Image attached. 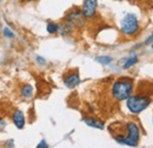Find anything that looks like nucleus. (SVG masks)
I'll return each instance as SVG.
<instances>
[{
    "label": "nucleus",
    "mask_w": 153,
    "mask_h": 148,
    "mask_svg": "<svg viewBox=\"0 0 153 148\" xmlns=\"http://www.w3.org/2000/svg\"><path fill=\"white\" fill-rule=\"evenodd\" d=\"M2 34L6 38H8V39H13V38H14V33H13L8 27H5V28L2 30Z\"/></svg>",
    "instance_id": "2eb2a0df"
},
{
    "label": "nucleus",
    "mask_w": 153,
    "mask_h": 148,
    "mask_svg": "<svg viewBox=\"0 0 153 148\" xmlns=\"http://www.w3.org/2000/svg\"><path fill=\"white\" fill-rule=\"evenodd\" d=\"M126 100H127L126 105H127L128 111L133 114H138V113L143 112L152 101V99L147 94H137L133 96L130 95Z\"/></svg>",
    "instance_id": "f03ea898"
},
{
    "label": "nucleus",
    "mask_w": 153,
    "mask_h": 148,
    "mask_svg": "<svg viewBox=\"0 0 153 148\" xmlns=\"http://www.w3.org/2000/svg\"><path fill=\"white\" fill-rule=\"evenodd\" d=\"M98 0H85L82 6V14L86 18H93L96 14Z\"/></svg>",
    "instance_id": "39448f33"
},
{
    "label": "nucleus",
    "mask_w": 153,
    "mask_h": 148,
    "mask_svg": "<svg viewBox=\"0 0 153 148\" xmlns=\"http://www.w3.org/2000/svg\"><path fill=\"white\" fill-rule=\"evenodd\" d=\"M137 62H138V56L133 54L131 58H128V59H127L126 64L124 65V68H125V70H126V68H130V67H132L133 65H135Z\"/></svg>",
    "instance_id": "f8f14e48"
},
{
    "label": "nucleus",
    "mask_w": 153,
    "mask_h": 148,
    "mask_svg": "<svg viewBox=\"0 0 153 148\" xmlns=\"http://www.w3.org/2000/svg\"><path fill=\"white\" fill-rule=\"evenodd\" d=\"M20 94H21L22 98H26V99L31 98V96L33 95V87H32L31 85H25V86H22V88H21V91H20Z\"/></svg>",
    "instance_id": "9b49d317"
},
{
    "label": "nucleus",
    "mask_w": 153,
    "mask_h": 148,
    "mask_svg": "<svg viewBox=\"0 0 153 148\" xmlns=\"http://www.w3.org/2000/svg\"><path fill=\"white\" fill-rule=\"evenodd\" d=\"M72 28H73V26H72L68 21H66V22H62V24L58 25V32H59L60 34H62V36L71 33V32H72Z\"/></svg>",
    "instance_id": "9d476101"
},
{
    "label": "nucleus",
    "mask_w": 153,
    "mask_h": 148,
    "mask_svg": "<svg viewBox=\"0 0 153 148\" xmlns=\"http://www.w3.org/2000/svg\"><path fill=\"white\" fill-rule=\"evenodd\" d=\"M12 120H13V124L16 125V127L18 130H22L25 127V114L19 110H17L13 113Z\"/></svg>",
    "instance_id": "6e6552de"
},
{
    "label": "nucleus",
    "mask_w": 153,
    "mask_h": 148,
    "mask_svg": "<svg viewBox=\"0 0 153 148\" xmlns=\"http://www.w3.org/2000/svg\"><path fill=\"white\" fill-rule=\"evenodd\" d=\"M47 32L53 34V33H57L58 32V25L56 22H48L47 24Z\"/></svg>",
    "instance_id": "ddd939ff"
},
{
    "label": "nucleus",
    "mask_w": 153,
    "mask_h": 148,
    "mask_svg": "<svg viewBox=\"0 0 153 148\" xmlns=\"http://www.w3.org/2000/svg\"><path fill=\"white\" fill-rule=\"evenodd\" d=\"M37 147H38V148H41V147L46 148V147H48V145L46 144V141H45V140H42V141H41V142L39 144L38 146H37Z\"/></svg>",
    "instance_id": "f3484780"
},
{
    "label": "nucleus",
    "mask_w": 153,
    "mask_h": 148,
    "mask_svg": "<svg viewBox=\"0 0 153 148\" xmlns=\"http://www.w3.org/2000/svg\"><path fill=\"white\" fill-rule=\"evenodd\" d=\"M67 21H68L72 26H82L84 22H85L82 11L76 10V11L68 13V16H67Z\"/></svg>",
    "instance_id": "423d86ee"
},
{
    "label": "nucleus",
    "mask_w": 153,
    "mask_h": 148,
    "mask_svg": "<svg viewBox=\"0 0 153 148\" xmlns=\"http://www.w3.org/2000/svg\"><path fill=\"white\" fill-rule=\"evenodd\" d=\"M152 50H153V44H152Z\"/></svg>",
    "instance_id": "aec40b11"
},
{
    "label": "nucleus",
    "mask_w": 153,
    "mask_h": 148,
    "mask_svg": "<svg viewBox=\"0 0 153 148\" xmlns=\"http://www.w3.org/2000/svg\"><path fill=\"white\" fill-rule=\"evenodd\" d=\"M37 59H38V61H39V62H40V64H45V60H44L42 58H40V56H38Z\"/></svg>",
    "instance_id": "6ab92c4d"
},
{
    "label": "nucleus",
    "mask_w": 153,
    "mask_h": 148,
    "mask_svg": "<svg viewBox=\"0 0 153 148\" xmlns=\"http://www.w3.org/2000/svg\"><path fill=\"white\" fill-rule=\"evenodd\" d=\"M5 127H6V121L2 120V119H0V132L4 130Z\"/></svg>",
    "instance_id": "dca6fc26"
},
{
    "label": "nucleus",
    "mask_w": 153,
    "mask_h": 148,
    "mask_svg": "<svg viewBox=\"0 0 153 148\" xmlns=\"http://www.w3.org/2000/svg\"><path fill=\"white\" fill-rule=\"evenodd\" d=\"M64 84L67 88H74L80 84V78L78 72H71L64 76Z\"/></svg>",
    "instance_id": "0eeeda50"
},
{
    "label": "nucleus",
    "mask_w": 153,
    "mask_h": 148,
    "mask_svg": "<svg viewBox=\"0 0 153 148\" xmlns=\"http://www.w3.org/2000/svg\"><path fill=\"white\" fill-rule=\"evenodd\" d=\"M127 139L125 141L126 146H131V147H135L139 142V138H140V133H139V128L134 122H127Z\"/></svg>",
    "instance_id": "20e7f679"
},
{
    "label": "nucleus",
    "mask_w": 153,
    "mask_h": 148,
    "mask_svg": "<svg viewBox=\"0 0 153 148\" xmlns=\"http://www.w3.org/2000/svg\"><path fill=\"white\" fill-rule=\"evenodd\" d=\"M84 122L90 126V127H93V128H98V130H102L104 128V124L97 119L93 118H84Z\"/></svg>",
    "instance_id": "1a4fd4ad"
},
{
    "label": "nucleus",
    "mask_w": 153,
    "mask_h": 148,
    "mask_svg": "<svg viewBox=\"0 0 153 148\" xmlns=\"http://www.w3.org/2000/svg\"><path fill=\"white\" fill-rule=\"evenodd\" d=\"M96 60L98 62L102 64V65H107L112 61V58L111 56H98V58H96Z\"/></svg>",
    "instance_id": "4468645a"
},
{
    "label": "nucleus",
    "mask_w": 153,
    "mask_h": 148,
    "mask_svg": "<svg viewBox=\"0 0 153 148\" xmlns=\"http://www.w3.org/2000/svg\"><path fill=\"white\" fill-rule=\"evenodd\" d=\"M151 42H153V34L150 38H147V40L145 41V45H149V44H151Z\"/></svg>",
    "instance_id": "a211bd4d"
},
{
    "label": "nucleus",
    "mask_w": 153,
    "mask_h": 148,
    "mask_svg": "<svg viewBox=\"0 0 153 148\" xmlns=\"http://www.w3.org/2000/svg\"><path fill=\"white\" fill-rule=\"evenodd\" d=\"M120 28H121L123 34H125V36H134L139 30V22H138L137 17L132 13H127L124 17V19L121 20Z\"/></svg>",
    "instance_id": "7ed1b4c3"
},
{
    "label": "nucleus",
    "mask_w": 153,
    "mask_h": 148,
    "mask_svg": "<svg viewBox=\"0 0 153 148\" xmlns=\"http://www.w3.org/2000/svg\"><path fill=\"white\" fill-rule=\"evenodd\" d=\"M133 91V80L131 78H119L112 85V95L115 100H126Z\"/></svg>",
    "instance_id": "f257e3e1"
}]
</instances>
